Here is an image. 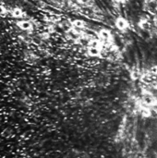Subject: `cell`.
Instances as JSON below:
<instances>
[{"label": "cell", "instance_id": "10", "mask_svg": "<svg viewBox=\"0 0 157 158\" xmlns=\"http://www.w3.org/2000/svg\"><path fill=\"white\" fill-rule=\"evenodd\" d=\"M154 23H155V27H157V16L155 18V19H154Z\"/></svg>", "mask_w": 157, "mask_h": 158}, {"label": "cell", "instance_id": "2", "mask_svg": "<svg viewBox=\"0 0 157 158\" xmlns=\"http://www.w3.org/2000/svg\"><path fill=\"white\" fill-rule=\"evenodd\" d=\"M98 35H99V38L102 41H105V42L110 41L111 38H112V33L107 29H101L99 31V32H98Z\"/></svg>", "mask_w": 157, "mask_h": 158}, {"label": "cell", "instance_id": "7", "mask_svg": "<svg viewBox=\"0 0 157 158\" xmlns=\"http://www.w3.org/2000/svg\"><path fill=\"white\" fill-rule=\"evenodd\" d=\"M140 27H141L143 30L147 31V30H149V29L151 28V23H150L147 19H142V20L140 21Z\"/></svg>", "mask_w": 157, "mask_h": 158}, {"label": "cell", "instance_id": "11", "mask_svg": "<svg viewBox=\"0 0 157 158\" xmlns=\"http://www.w3.org/2000/svg\"><path fill=\"white\" fill-rule=\"evenodd\" d=\"M116 2H118V3H123L125 0H115Z\"/></svg>", "mask_w": 157, "mask_h": 158}, {"label": "cell", "instance_id": "1", "mask_svg": "<svg viewBox=\"0 0 157 158\" xmlns=\"http://www.w3.org/2000/svg\"><path fill=\"white\" fill-rule=\"evenodd\" d=\"M115 25L116 27L120 30V31H126L129 28V22L128 20L123 18V17H118L117 18V19L115 20Z\"/></svg>", "mask_w": 157, "mask_h": 158}, {"label": "cell", "instance_id": "5", "mask_svg": "<svg viewBox=\"0 0 157 158\" xmlns=\"http://www.w3.org/2000/svg\"><path fill=\"white\" fill-rule=\"evenodd\" d=\"M102 53V48L96 47H88V54L91 56H99Z\"/></svg>", "mask_w": 157, "mask_h": 158}, {"label": "cell", "instance_id": "6", "mask_svg": "<svg viewBox=\"0 0 157 158\" xmlns=\"http://www.w3.org/2000/svg\"><path fill=\"white\" fill-rule=\"evenodd\" d=\"M11 14H12L13 17L18 18V19H20V18H22L24 16V12L20 8H14V9H12Z\"/></svg>", "mask_w": 157, "mask_h": 158}, {"label": "cell", "instance_id": "9", "mask_svg": "<svg viewBox=\"0 0 157 158\" xmlns=\"http://www.w3.org/2000/svg\"><path fill=\"white\" fill-rule=\"evenodd\" d=\"M81 4H82V5H86V6H88V5H90V3L92 2V0H78Z\"/></svg>", "mask_w": 157, "mask_h": 158}, {"label": "cell", "instance_id": "8", "mask_svg": "<svg viewBox=\"0 0 157 158\" xmlns=\"http://www.w3.org/2000/svg\"><path fill=\"white\" fill-rule=\"evenodd\" d=\"M150 73L153 75H157V66H154L150 69Z\"/></svg>", "mask_w": 157, "mask_h": 158}, {"label": "cell", "instance_id": "4", "mask_svg": "<svg viewBox=\"0 0 157 158\" xmlns=\"http://www.w3.org/2000/svg\"><path fill=\"white\" fill-rule=\"evenodd\" d=\"M71 26H72V28H75V29H78V30H81V29H84L86 27V22L83 19H76L72 20Z\"/></svg>", "mask_w": 157, "mask_h": 158}, {"label": "cell", "instance_id": "3", "mask_svg": "<svg viewBox=\"0 0 157 158\" xmlns=\"http://www.w3.org/2000/svg\"><path fill=\"white\" fill-rule=\"evenodd\" d=\"M17 25L21 29V30H24V31H31L33 26H32V23L29 20H19L17 22Z\"/></svg>", "mask_w": 157, "mask_h": 158}]
</instances>
